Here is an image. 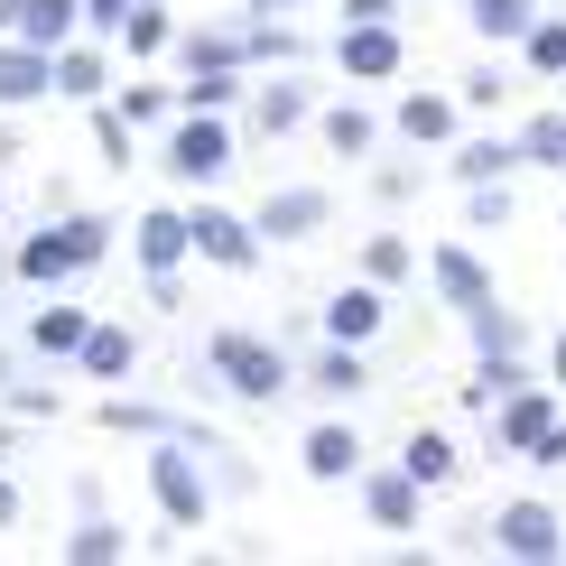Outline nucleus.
I'll use <instances>...</instances> for the list:
<instances>
[{"instance_id":"nucleus-10","label":"nucleus","mask_w":566,"mask_h":566,"mask_svg":"<svg viewBox=\"0 0 566 566\" xmlns=\"http://www.w3.org/2000/svg\"><path fill=\"white\" fill-rule=\"evenodd\" d=\"M428 289H437L446 306H455V316H474L483 297H502V289H492V270H483V251H474V242H437V251H428Z\"/></svg>"},{"instance_id":"nucleus-7","label":"nucleus","mask_w":566,"mask_h":566,"mask_svg":"<svg viewBox=\"0 0 566 566\" xmlns=\"http://www.w3.org/2000/svg\"><path fill=\"white\" fill-rule=\"evenodd\" d=\"M335 65H344L353 84H390L399 65H409V38H399V19H363V29L344 19V38H335Z\"/></svg>"},{"instance_id":"nucleus-20","label":"nucleus","mask_w":566,"mask_h":566,"mask_svg":"<svg viewBox=\"0 0 566 566\" xmlns=\"http://www.w3.org/2000/svg\"><path fill=\"white\" fill-rule=\"evenodd\" d=\"M130 363H139V335L122 316H93V335H84V353H75V371L84 381H130Z\"/></svg>"},{"instance_id":"nucleus-31","label":"nucleus","mask_w":566,"mask_h":566,"mask_svg":"<svg viewBox=\"0 0 566 566\" xmlns=\"http://www.w3.org/2000/svg\"><path fill=\"white\" fill-rule=\"evenodd\" d=\"M112 103H122L130 122L149 130V122H177V112H186V93H177V84H158V75H130V84H112Z\"/></svg>"},{"instance_id":"nucleus-54","label":"nucleus","mask_w":566,"mask_h":566,"mask_svg":"<svg viewBox=\"0 0 566 566\" xmlns=\"http://www.w3.org/2000/svg\"><path fill=\"white\" fill-rule=\"evenodd\" d=\"M0 214H10V196H0Z\"/></svg>"},{"instance_id":"nucleus-3","label":"nucleus","mask_w":566,"mask_h":566,"mask_svg":"<svg viewBox=\"0 0 566 566\" xmlns=\"http://www.w3.org/2000/svg\"><path fill=\"white\" fill-rule=\"evenodd\" d=\"M232 168V112H177L168 122V177L177 186H214Z\"/></svg>"},{"instance_id":"nucleus-49","label":"nucleus","mask_w":566,"mask_h":566,"mask_svg":"<svg viewBox=\"0 0 566 566\" xmlns=\"http://www.w3.org/2000/svg\"><path fill=\"white\" fill-rule=\"evenodd\" d=\"M10 521H19V483L0 474V530H10Z\"/></svg>"},{"instance_id":"nucleus-18","label":"nucleus","mask_w":566,"mask_h":566,"mask_svg":"<svg viewBox=\"0 0 566 566\" xmlns=\"http://www.w3.org/2000/svg\"><path fill=\"white\" fill-rule=\"evenodd\" d=\"M10 279L19 289H65V279H75V251H65V232H56V214H46L29 242L10 251Z\"/></svg>"},{"instance_id":"nucleus-24","label":"nucleus","mask_w":566,"mask_h":566,"mask_svg":"<svg viewBox=\"0 0 566 566\" xmlns=\"http://www.w3.org/2000/svg\"><path fill=\"white\" fill-rule=\"evenodd\" d=\"M10 38H29V46H46V56H56V46H75V38H84V0H29Z\"/></svg>"},{"instance_id":"nucleus-21","label":"nucleus","mask_w":566,"mask_h":566,"mask_svg":"<svg viewBox=\"0 0 566 566\" xmlns=\"http://www.w3.org/2000/svg\"><path fill=\"white\" fill-rule=\"evenodd\" d=\"M306 390H316V399H363V390H371L363 344H335V335H325V353H306Z\"/></svg>"},{"instance_id":"nucleus-8","label":"nucleus","mask_w":566,"mask_h":566,"mask_svg":"<svg viewBox=\"0 0 566 566\" xmlns=\"http://www.w3.org/2000/svg\"><path fill=\"white\" fill-rule=\"evenodd\" d=\"M297 464H306V483H363V428L353 418H316L297 437Z\"/></svg>"},{"instance_id":"nucleus-32","label":"nucleus","mask_w":566,"mask_h":566,"mask_svg":"<svg viewBox=\"0 0 566 566\" xmlns=\"http://www.w3.org/2000/svg\"><path fill=\"white\" fill-rule=\"evenodd\" d=\"M530 381H538V371L521 363V353H502V363H474V381H464V399H474V409L492 418V409H502L511 390H530Z\"/></svg>"},{"instance_id":"nucleus-6","label":"nucleus","mask_w":566,"mask_h":566,"mask_svg":"<svg viewBox=\"0 0 566 566\" xmlns=\"http://www.w3.org/2000/svg\"><path fill=\"white\" fill-rule=\"evenodd\" d=\"M186 214H196V261H214V270H232V279L261 270V242H270V232L251 223V214H223V205H186Z\"/></svg>"},{"instance_id":"nucleus-19","label":"nucleus","mask_w":566,"mask_h":566,"mask_svg":"<svg viewBox=\"0 0 566 566\" xmlns=\"http://www.w3.org/2000/svg\"><path fill=\"white\" fill-rule=\"evenodd\" d=\"M390 130L399 139H418V149H455V103H446V93H399V103H390Z\"/></svg>"},{"instance_id":"nucleus-12","label":"nucleus","mask_w":566,"mask_h":566,"mask_svg":"<svg viewBox=\"0 0 566 566\" xmlns=\"http://www.w3.org/2000/svg\"><path fill=\"white\" fill-rule=\"evenodd\" d=\"M84 335H93V306H75L65 289L46 297V306H38L29 325H19V344H29L38 363H75V353H84Z\"/></svg>"},{"instance_id":"nucleus-17","label":"nucleus","mask_w":566,"mask_h":566,"mask_svg":"<svg viewBox=\"0 0 566 566\" xmlns=\"http://www.w3.org/2000/svg\"><path fill=\"white\" fill-rule=\"evenodd\" d=\"M306 122H316V93H306L297 75H270L261 93H251V130L261 139H297Z\"/></svg>"},{"instance_id":"nucleus-4","label":"nucleus","mask_w":566,"mask_h":566,"mask_svg":"<svg viewBox=\"0 0 566 566\" xmlns=\"http://www.w3.org/2000/svg\"><path fill=\"white\" fill-rule=\"evenodd\" d=\"M353 492H363V521L390 530V538H409L418 521H428V483H418L409 464H363V483H353Z\"/></svg>"},{"instance_id":"nucleus-11","label":"nucleus","mask_w":566,"mask_h":566,"mask_svg":"<svg viewBox=\"0 0 566 566\" xmlns=\"http://www.w3.org/2000/svg\"><path fill=\"white\" fill-rule=\"evenodd\" d=\"M325 335H335V344H371V335H381V325H390V289H381V279H344V289L335 297H325Z\"/></svg>"},{"instance_id":"nucleus-47","label":"nucleus","mask_w":566,"mask_h":566,"mask_svg":"<svg viewBox=\"0 0 566 566\" xmlns=\"http://www.w3.org/2000/svg\"><path fill=\"white\" fill-rule=\"evenodd\" d=\"M399 10H409V0H344V19H353V29H363V19H399Z\"/></svg>"},{"instance_id":"nucleus-9","label":"nucleus","mask_w":566,"mask_h":566,"mask_svg":"<svg viewBox=\"0 0 566 566\" xmlns=\"http://www.w3.org/2000/svg\"><path fill=\"white\" fill-rule=\"evenodd\" d=\"M130 261L139 270H186V261H196V214H177V205H149V214H139L130 223Z\"/></svg>"},{"instance_id":"nucleus-2","label":"nucleus","mask_w":566,"mask_h":566,"mask_svg":"<svg viewBox=\"0 0 566 566\" xmlns=\"http://www.w3.org/2000/svg\"><path fill=\"white\" fill-rule=\"evenodd\" d=\"M205 363H214V381H223L232 399H279V390L297 381L289 344L251 335V325H214V335H205Z\"/></svg>"},{"instance_id":"nucleus-26","label":"nucleus","mask_w":566,"mask_h":566,"mask_svg":"<svg viewBox=\"0 0 566 566\" xmlns=\"http://www.w3.org/2000/svg\"><path fill=\"white\" fill-rule=\"evenodd\" d=\"M538 19V0H464V29H474L483 46H521Z\"/></svg>"},{"instance_id":"nucleus-1","label":"nucleus","mask_w":566,"mask_h":566,"mask_svg":"<svg viewBox=\"0 0 566 566\" xmlns=\"http://www.w3.org/2000/svg\"><path fill=\"white\" fill-rule=\"evenodd\" d=\"M214 492L223 483H205V446L149 437V502H158V521H168V530H205V521H214Z\"/></svg>"},{"instance_id":"nucleus-29","label":"nucleus","mask_w":566,"mask_h":566,"mask_svg":"<svg viewBox=\"0 0 566 566\" xmlns=\"http://www.w3.org/2000/svg\"><path fill=\"white\" fill-rule=\"evenodd\" d=\"M316 130H325V149H335V158H371V139H381V122H371L363 103H325Z\"/></svg>"},{"instance_id":"nucleus-44","label":"nucleus","mask_w":566,"mask_h":566,"mask_svg":"<svg viewBox=\"0 0 566 566\" xmlns=\"http://www.w3.org/2000/svg\"><path fill=\"white\" fill-rule=\"evenodd\" d=\"M122 19H130V0H84V29L93 38H122Z\"/></svg>"},{"instance_id":"nucleus-14","label":"nucleus","mask_w":566,"mask_h":566,"mask_svg":"<svg viewBox=\"0 0 566 566\" xmlns=\"http://www.w3.org/2000/svg\"><path fill=\"white\" fill-rule=\"evenodd\" d=\"M112 56H122V46H112V38H75V46H56V103H103V93H112Z\"/></svg>"},{"instance_id":"nucleus-36","label":"nucleus","mask_w":566,"mask_h":566,"mask_svg":"<svg viewBox=\"0 0 566 566\" xmlns=\"http://www.w3.org/2000/svg\"><path fill=\"white\" fill-rule=\"evenodd\" d=\"M130 139H139V122L103 93V103H93V149H103V168H130Z\"/></svg>"},{"instance_id":"nucleus-13","label":"nucleus","mask_w":566,"mask_h":566,"mask_svg":"<svg viewBox=\"0 0 566 566\" xmlns=\"http://www.w3.org/2000/svg\"><path fill=\"white\" fill-rule=\"evenodd\" d=\"M548 428H557V381H530V390H511L502 409H492V446H502V455H530Z\"/></svg>"},{"instance_id":"nucleus-25","label":"nucleus","mask_w":566,"mask_h":566,"mask_svg":"<svg viewBox=\"0 0 566 566\" xmlns=\"http://www.w3.org/2000/svg\"><path fill=\"white\" fill-rule=\"evenodd\" d=\"M464 344H474V363H502V353H521V344H530V325L511 316L502 297H483L474 316H464Z\"/></svg>"},{"instance_id":"nucleus-28","label":"nucleus","mask_w":566,"mask_h":566,"mask_svg":"<svg viewBox=\"0 0 566 566\" xmlns=\"http://www.w3.org/2000/svg\"><path fill=\"white\" fill-rule=\"evenodd\" d=\"M399 464H409V474L428 483V492H446V483L464 474V464H455V437H437V428H409V446H399Z\"/></svg>"},{"instance_id":"nucleus-38","label":"nucleus","mask_w":566,"mask_h":566,"mask_svg":"<svg viewBox=\"0 0 566 566\" xmlns=\"http://www.w3.org/2000/svg\"><path fill=\"white\" fill-rule=\"evenodd\" d=\"M418 270V251H409V232H371L363 242V279H381V289H399V279Z\"/></svg>"},{"instance_id":"nucleus-27","label":"nucleus","mask_w":566,"mask_h":566,"mask_svg":"<svg viewBox=\"0 0 566 566\" xmlns=\"http://www.w3.org/2000/svg\"><path fill=\"white\" fill-rule=\"evenodd\" d=\"M177 65L214 75V65H251V46H242V29H177Z\"/></svg>"},{"instance_id":"nucleus-43","label":"nucleus","mask_w":566,"mask_h":566,"mask_svg":"<svg viewBox=\"0 0 566 566\" xmlns=\"http://www.w3.org/2000/svg\"><path fill=\"white\" fill-rule=\"evenodd\" d=\"M455 103H474V112H492V103H502V65H474V75L455 84Z\"/></svg>"},{"instance_id":"nucleus-46","label":"nucleus","mask_w":566,"mask_h":566,"mask_svg":"<svg viewBox=\"0 0 566 566\" xmlns=\"http://www.w3.org/2000/svg\"><path fill=\"white\" fill-rule=\"evenodd\" d=\"M530 464H548V474H557V464H566V418H557V428H548V437L530 446Z\"/></svg>"},{"instance_id":"nucleus-42","label":"nucleus","mask_w":566,"mask_h":566,"mask_svg":"<svg viewBox=\"0 0 566 566\" xmlns=\"http://www.w3.org/2000/svg\"><path fill=\"white\" fill-rule=\"evenodd\" d=\"M0 399H10V418H65V399H56V390H38V381H10Z\"/></svg>"},{"instance_id":"nucleus-39","label":"nucleus","mask_w":566,"mask_h":566,"mask_svg":"<svg viewBox=\"0 0 566 566\" xmlns=\"http://www.w3.org/2000/svg\"><path fill=\"white\" fill-rule=\"evenodd\" d=\"M242 46H251V65H297V56H306V38L289 29V19H251Z\"/></svg>"},{"instance_id":"nucleus-48","label":"nucleus","mask_w":566,"mask_h":566,"mask_svg":"<svg viewBox=\"0 0 566 566\" xmlns=\"http://www.w3.org/2000/svg\"><path fill=\"white\" fill-rule=\"evenodd\" d=\"M297 0H242V19H289Z\"/></svg>"},{"instance_id":"nucleus-37","label":"nucleus","mask_w":566,"mask_h":566,"mask_svg":"<svg viewBox=\"0 0 566 566\" xmlns=\"http://www.w3.org/2000/svg\"><path fill=\"white\" fill-rule=\"evenodd\" d=\"M177 93H186V112H232V103H251V93H242V65H214V75H186Z\"/></svg>"},{"instance_id":"nucleus-5","label":"nucleus","mask_w":566,"mask_h":566,"mask_svg":"<svg viewBox=\"0 0 566 566\" xmlns=\"http://www.w3.org/2000/svg\"><path fill=\"white\" fill-rule=\"evenodd\" d=\"M492 548H502L511 566H557V557H566V521H557L548 502H502Z\"/></svg>"},{"instance_id":"nucleus-15","label":"nucleus","mask_w":566,"mask_h":566,"mask_svg":"<svg viewBox=\"0 0 566 566\" xmlns=\"http://www.w3.org/2000/svg\"><path fill=\"white\" fill-rule=\"evenodd\" d=\"M29 103H56V56L29 38H0V112H29Z\"/></svg>"},{"instance_id":"nucleus-30","label":"nucleus","mask_w":566,"mask_h":566,"mask_svg":"<svg viewBox=\"0 0 566 566\" xmlns=\"http://www.w3.org/2000/svg\"><path fill=\"white\" fill-rule=\"evenodd\" d=\"M65 557H75V566H122V557H130V530L103 521V511H84L75 538H65Z\"/></svg>"},{"instance_id":"nucleus-22","label":"nucleus","mask_w":566,"mask_h":566,"mask_svg":"<svg viewBox=\"0 0 566 566\" xmlns=\"http://www.w3.org/2000/svg\"><path fill=\"white\" fill-rule=\"evenodd\" d=\"M112 46H122L130 65L177 56V10H168V0H130V19H122V38H112Z\"/></svg>"},{"instance_id":"nucleus-23","label":"nucleus","mask_w":566,"mask_h":566,"mask_svg":"<svg viewBox=\"0 0 566 566\" xmlns=\"http://www.w3.org/2000/svg\"><path fill=\"white\" fill-rule=\"evenodd\" d=\"M511 168H530L521 139H455V149H446V177L455 186H483V177H511Z\"/></svg>"},{"instance_id":"nucleus-34","label":"nucleus","mask_w":566,"mask_h":566,"mask_svg":"<svg viewBox=\"0 0 566 566\" xmlns=\"http://www.w3.org/2000/svg\"><path fill=\"white\" fill-rule=\"evenodd\" d=\"M93 418H103L112 437H177V428H186V418L149 409V399H103V409H93Z\"/></svg>"},{"instance_id":"nucleus-52","label":"nucleus","mask_w":566,"mask_h":566,"mask_svg":"<svg viewBox=\"0 0 566 566\" xmlns=\"http://www.w3.org/2000/svg\"><path fill=\"white\" fill-rule=\"evenodd\" d=\"M19 10H29V0H0V38H10V29H19Z\"/></svg>"},{"instance_id":"nucleus-33","label":"nucleus","mask_w":566,"mask_h":566,"mask_svg":"<svg viewBox=\"0 0 566 566\" xmlns=\"http://www.w3.org/2000/svg\"><path fill=\"white\" fill-rule=\"evenodd\" d=\"M521 65L538 84H566V19H530V38H521Z\"/></svg>"},{"instance_id":"nucleus-50","label":"nucleus","mask_w":566,"mask_h":566,"mask_svg":"<svg viewBox=\"0 0 566 566\" xmlns=\"http://www.w3.org/2000/svg\"><path fill=\"white\" fill-rule=\"evenodd\" d=\"M548 381H557V390H566V335H557V344H548Z\"/></svg>"},{"instance_id":"nucleus-40","label":"nucleus","mask_w":566,"mask_h":566,"mask_svg":"<svg viewBox=\"0 0 566 566\" xmlns=\"http://www.w3.org/2000/svg\"><path fill=\"white\" fill-rule=\"evenodd\" d=\"M521 149H530V168H566V112H530Z\"/></svg>"},{"instance_id":"nucleus-45","label":"nucleus","mask_w":566,"mask_h":566,"mask_svg":"<svg viewBox=\"0 0 566 566\" xmlns=\"http://www.w3.org/2000/svg\"><path fill=\"white\" fill-rule=\"evenodd\" d=\"M371 196H381V205H409L418 177H409V168H381V177H371Z\"/></svg>"},{"instance_id":"nucleus-16","label":"nucleus","mask_w":566,"mask_h":566,"mask_svg":"<svg viewBox=\"0 0 566 566\" xmlns=\"http://www.w3.org/2000/svg\"><path fill=\"white\" fill-rule=\"evenodd\" d=\"M251 223H261L270 242H306V232H325V223H335V196H325V186H279V196H270Z\"/></svg>"},{"instance_id":"nucleus-53","label":"nucleus","mask_w":566,"mask_h":566,"mask_svg":"<svg viewBox=\"0 0 566 566\" xmlns=\"http://www.w3.org/2000/svg\"><path fill=\"white\" fill-rule=\"evenodd\" d=\"M10 381H19V371H10V344H0V390H10Z\"/></svg>"},{"instance_id":"nucleus-51","label":"nucleus","mask_w":566,"mask_h":566,"mask_svg":"<svg viewBox=\"0 0 566 566\" xmlns=\"http://www.w3.org/2000/svg\"><path fill=\"white\" fill-rule=\"evenodd\" d=\"M0 158H19V122H10V112H0Z\"/></svg>"},{"instance_id":"nucleus-35","label":"nucleus","mask_w":566,"mask_h":566,"mask_svg":"<svg viewBox=\"0 0 566 566\" xmlns=\"http://www.w3.org/2000/svg\"><path fill=\"white\" fill-rule=\"evenodd\" d=\"M56 232H65V251H75V279L112 261V223L103 214H56Z\"/></svg>"},{"instance_id":"nucleus-41","label":"nucleus","mask_w":566,"mask_h":566,"mask_svg":"<svg viewBox=\"0 0 566 566\" xmlns=\"http://www.w3.org/2000/svg\"><path fill=\"white\" fill-rule=\"evenodd\" d=\"M464 223H474V232H502V223H511V177L464 186Z\"/></svg>"}]
</instances>
